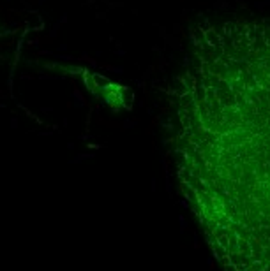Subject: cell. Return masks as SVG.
I'll list each match as a JSON object with an SVG mask.
<instances>
[{"mask_svg":"<svg viewBox=\"0 0 270 271\" xmlns=\"http://www.w3.org/2000/svg\"><path fill=\"white\" fill-rule=\"evenodd\" d=\"M226 271H237V268H233V266H226Z\"/></svg>","mask_w":270,"mask_h":271,"instance_id":"cell-1","label":"cell"}]
</instances>
